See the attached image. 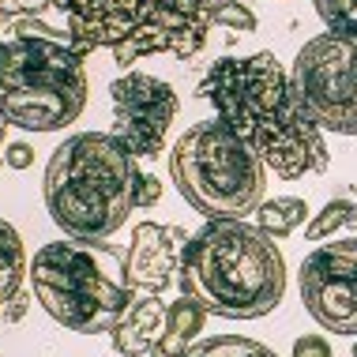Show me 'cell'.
Instances as JSON below:
<instances>
[{"instance_id": "277c9868", "label": "cell", "mask_w": 357, "mask_h": 357, "mask_svg": "<svg viewBox=\"0 0 357 357\" xmlns=\"http://www.w3.org/2000/svg\"><path fill=\"white\" fill-rule=\"evenodd\" d=\"M0 42V117L26 132H56L86 105V64L42 19H15Z\"/></svg>"}, {"instance_id": "8fae6325", "label": "cell", "mask_w": 357, "mask_h": 357, "mask_svg": "<svg viewBox=\"0 0 357 357\" xmlns=\"http://www.w3.org/2000/svg\"><path fill=\"white\" fill-rule=\"evenodd\" d=\"M188 237L192 234L185 226H158V222L136 226L132 245L124 252V282L136 294H166L181 267Z\"/></svg>"}, {"instance_id": "d4e9b609", "label": "cell", "mask_w": 357, "mask_h": 357, "mask_svg": "<svg viewBox=\"0 0 357 357\" xmlns=\"http://www.w3.org/2000/svg\"><path fill=\"white\" fill-rule=\"evenodd\" d=\"M4 132H8V121L0 117V147H4ZM0 169H4V158H0Z\"/></svg>"}, {"instance_id": "e0dca14e", "label": "cell", "mask_w": 357, "mask_h": 357, "mask_svg": "<svg viewBox=\"0 0 357 357\" xmlns=\"http://www.w3.org/2000/svg\"><path fill=\"white\" fill-rule=\"evenodd\" d=\"M339 229H350V234H357V204H354V199H331V204H327L320 215L308 222L305 237H308V241H324V237L339 234Z\"/></svg>"}, {"instance_id": "2e32d148", "label": "cell", "mask_w": 357, "mask_h": 357, "mask_svg": "<svg viewBox=\"0 0 357 357\" xmlns=\"http://www.w3.org/2000/svg\"><path fill=\"white\" fill-rule=\"evenodd\" d=\"M181 357H278L271 346L256 339H241V335H218V339L192 342Z\"/></svg>"}, {"instance_id": "7402d4cb", "label": "cell", "mask_w": 357, "mask_h": 357, "mask_svg": "<svg viewBox=\"0 0 357 357\" xmlns=\"http://www.w3.org/2000/svg\"><path fill=\"white\" fill-rule=\"evenodd\" d=\"M294 357H335L331 346H327V339H320V335H301V339L294 342Z\"/></svg>"}, {"instance_id": "9a60e30c", "label": "cell", "mask_w": 357, "mask_h": 357, "mask_svg": "<svg viewBox=\"0 0 357 357\" xmlns=\"http://www.w3.org/2000/svg\"><path fill=\"white\" fill-rule=\"evenodd\" d=\"M256 218H259V229H264L267 237H289L308 218V204L297 196H278V199L259 204Z\"/></svg>"}, {"instance_id": "7c38bea8", "label": "cell", "mask_w": 357, "mask_h": 357, "mask_svg": "<svg viewBox=\"0 0 357 357\" xmlns=\"http://www.w3.org/2000/svg\"><path fill=\"white\" fill-rule=\"evenodd\" d=\"M162 327H166V308H162L158 294H139L109 331L113 350L124 357H147L162 339Z\"/></svg>"}, {"instance_id": "ba28073f", "label": "cell", "mask_w": 357, "mask_h": 357, "mask_svg": "<svg viewBox=\"0 0 357 357\" xmlns=\"http://www.w3.org/2000/svg\"><path fill=\"white\" fill-rule=\"evenodd\" d=\"M289 86L316 128L357 136V38L327 31L305 42Z\"/></svg>"}, {"instance_id": "603a6c76", "label": "cell", "mask_w": 357, "mask_h": 357, "mask_svg": "<svg viewBox=\"0 0 357 357\" xmlns=\"http://www.w3.org/2000/svg\"><path fill=\"white\" fill-rule=\"evenodd\" d=\"M34 162V147L31 143H8V151H4V166L8 169H26Z\"/></svg>"}, {"instance_id": "7a4b0ae2", "label": "cell", "mask_w": 357, "mask_h": 357, "mask_svg": "<svg viewBox=\"0 0 357 357\" xmlns=\"http://www.w3.org/2000/svg\"><path fill=\"white\" fill-rule=\"evenodd\" d=\"M181 294L222 320H259L282 301L286 264L275 237L245 218H211L188 237L177 267Z\"/></svg>"}, {"instance_id": "30bf717a", "label": "cell", "mask_w": 357, "mask_h": 357, "mask_svg": "<svg viewBox=\"0 0 357 357\" xmlns=\"http://www.w3.org/2000/svg\"><path fill=\"white\" fill-rule=\"evenodd\" d=\"M113 98V136L136 158L162 154L166 132L177 117V91L147 72H128L109 86Z\"/></svg>"}, {"instance_id": "5b68a950", "label": "cell", "mask_w": 357, "mask_h": 357, "mask_svg": "<svg viewBox=\"0 0 357 357\" xmlns=\"http://www.w3.org/2000/svg\"><path fill=\"white\" fill-rule=\"evenodd\" d=\"M68 15V42L83 56L109 50L121 68L169 53L188 61L207 45L211 0H53Z\"/></svg>"}, {"instance_id": "484cf974", "label": "cell", "mask_w": 357, "mask_h": 357, "mask_svg": "<svg viewBox=\"0 0 357 357\" xmlns=\"http://www.w3.org/2000/svg\"><path fill=\"white\" fill-rule=\"evenodd\" d=\"M147 357H166V354H162V350H158V346H154V350H151Z\"/></svg>"}, {"instance_id": "d6986e66", "label": "cell", "mask_w": 357, "mask_h": 357, "mask_svg": "<svg viewBox=\"0 0 357 357\" xmlns=\"http://www.w3.org/2000/svg\"><path fill=\"white\" fill-rule=\"evenodd\" d=\"M211 26H226V31L252 34L256 31V15L248 12L241 0H211Z\"/></svg>"}, {"instance_id": "8992f818", "label": "cell", "mask_w": 357, "mask_h": 357, "mask_svg": "<svg viewBox=\"0 0 357 357\" xmlns=\"http://www.w3.org/2000/svg\"><path fill=\"white\" fill-rule=\"evenodd\" d=\"M169 177L207 222L256 215L267 185L264 158L222 121H199L177 139Z\"/></svg>"}, {"instance_id": "44dd1931", "label": "cell", "mask_w": 357, "mask_h": 357, "mask_svg": "<svg viewBox=\"0 0 357 357\" xmlns=\"http://www.w3.org/2000/svg\"><path fill=\"white\" fill-rule=\"evenodd\" d=\"M162 199V181L154 173H139V185H136V211L139 207H154Z\"/></svg>"}, {"instance_id": "52a82bcc", "label": "cell", "mask_w": 357, "mask_h": 357, "mask_svg": "<svg viewBox=\"0 0 357 357\" xmlns=\"http://www.w3.org/2000/svg\"><path fill=\"white\" fill-rule=\"evenodd\" d=\"M113 248H102V241H79V245L53 241L38 248V256L31 259L34 301L68 331H113L128 305L136 301V289L105 271L102 259Z\"/></svg>"}, {"instance_id": "5bb4252c", "label": "cell", "mask_w": 357, "mask_h": 357, "mask_svg": "<svg viewBox=\"0 0 357 357\" xmlns=\"http://www.w3.org/2000/svg\"><path fill=\"white\" fill-rule=\"evenodd\" d=\"M26 278V252H23V237L8 218H0V305L12 301L23 289Z\"/></svg>"}, {"instance_id": "9c48e42d", "label": "cell", "mask_w": 357, "mask_h": 357, "mask_svg": "<svg viewBox=\"0 0 357 357\" xmlns=\"http://www.w3.org/2000/svg\"><path fill=\"white\" fill-rule=\"evenodd\" d=\"M297 282L308 316L324 331L357 339V234L308 252Z\"/></svg>"}, {"instance_id": "4fadbf2b", "label": "cell", "mask_w": 357, "mask_h": 357, "mask_svg": "<svg viewBox=\"0 0 357 357\" xmlns=\"http://www.w3.org/2000/svg\"><path fill=\"white\" fill-rule=\"evenodd\" d=\"M204 324H207V308L181 294V301H173V305L166 308V327H162L158 350L166 354V357H181L192 342L199 339Z\"/></svg>"}, {"instance_id": "6da1fadb", "label": "cell", "mask_w": 357, "mask_h": 357, "mask_svg": "<svg viewBox=\"0 0 357 357\" xmlns=\"http://www.w3.org/2000/svg\"><path fill=\"white\" fill-rule=\"evenodd\" d=\"M199 94L218 109V121L229 124L282 181L327 169L331 154L324 128L308 121L275 53L222 56L211 64Z\"/></svg>"}, {"instance_id": "3957f363", "label": "cell", "mask_w": 357, "mask_h": 357, "mask_svg": "<svg viewBox=\"0 0 357 357\" xmlns=\"http://www.w3.org/2000/svg\"><path fill=\"white\" fill-rule=\"evenodd\" d=\"M136 154L113 132L68 136L45 162V207L72 241L113 237L136 211Z\"/></svg>"}, {"instance_id": "cb8c5ba5", "label": "cell", "mask_w": 357, "mask_h": 357, "mask_svg": "<svg viewBox=\"0 0 357 357\" xmlns=\"http://www.w3.org/2000/svg\"><path fill=\"white\" fill-rule=\"evenodd\" d=\"M26 305H31V301H26L23 294H15L12 301L0 305V327H8V324H19V320H23V316H26Z\"/></svg>"}, {"instance_id": "ac0fdd59", "label": "cell", "mask_w": 357, "mask_h": 357, "mask_svg": "<svg viewBox=\"0 0 357 357\" xmlns=\"http://www.w3.org/2000/svg\"><path fill=\"white\" fill-rule=\"evenodd\" d=\"M316 15L327 23V31L357 38V0H312Z\"/></svg>"}, {"instance_id": "4316f807", "label": "cell", "mask_w": 357, "mask_h": 357, "mask_svg": "<svg viewBox=\"0 0 357 357\" xmlns=\"http://www.w3.org/2000/svg\"><path fill=\"white\" fill-rule=\"evenodd\" d=\"M354 357H357V342H354Z\"/></svg>"}, {"instance_id": "ffe728a7", "label": "cell", "mask_w": 357, "mask_h": 357, "mask_svg": "<svg viewBox=\"0 0 357 357\" xmlns=\"http://www.w3.org/2000/svg\"><path fill=\"white\" fill-rule=\"evenodd\" d=\"M45 8H53V0H0V23H12V19H34Z\"/></svg>"}]
</instances>
